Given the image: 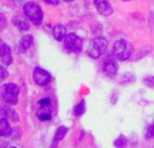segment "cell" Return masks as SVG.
Returning a JSON list of instances; mask_svg holds the SVG:
<instances>
[{
  "label": "cell",
  "mask_w": 154,
  "mask_h": 148,
  "mask_svg": "<svg viewBox=\"0 0 154 148\" xmlns=\"http://www.w3.org/2000/svg\"><path fill=\"white\" fill-rule=\"evenodd\" d=\"M64 47L69 52L79 53L83 47V40L80 36L74 33H69L64 38Z\"/></svg>",
  "instance_id": "obj_5"
},
{
  "label": "cell",
  "mask_w": 154,
  "mask_h": 148,
  "mask_svg": "<svg viewBox=\"0 0 154 148\" xmlns=\"http://www.w3.org/2000/svg\"><path fill=\"white\" fill-rule=\"evenodd\" d=\"M95 5L98 11V13L104 16H109L113 14V6L108 1L105 0H96Z\"/></svg>",
  "instance_id": "obj_7"
},
{
  "label": "cell",
  "mask_w": 154,
  "mask_h": 148,
  "mask_svg": "<svg viewBox=\"0 0 154 148\" xmlns=\"http://www.w3.org/2000/svg\"><path fill=\"white\" fill-rule=\"evenodd\" d=\"M44 2H46L47 4H51V5H59L60 1H59V0H45Z\"/></svg>",
  "instance_id": "obj_24"
},
{
  "label": "cell",
  "mask_w": 154,
  "mask_h": 148,
  "mask_svg": "<svg viewBox=\"0 0 154 148\" xmlns=\"http://www.w3.org/2000/svg\"><path fill=\"white\" fill-rule=\"evenodd\" d=\"M86 109V106H85V100L80 101L75 108H74V115L76 117H79L81 115L84 114Z\"/></svg>",
  "instance_id": "obj_17"
},
{
  "label": "cell",
  "mask_w": 154,
  "mask_h": 148,
  "mask_svg": "<svg viewBox=\"0 0 154 148\" xmlns=\"http://www.w3.org/2000/svg\"><path fill=\"white\" fill-rule=\"evenodd\" d=\"M1 113L3 114L4 118H6L7 120L10 119L13 122H17L19 120V116L16 113L14 109H13L10 106L8 105H4L1 108Z\"/></svg>",
  "instance_id": "obj_9"
},
{
  "label": "cell",
  "mask_w": 154,
  "mask_h": 148,
  "mask_svg": "<svg viewBox=\"0 0 154 148\" xmlns=\"http://www.w3.org/2000/svg\"><path fill=\"white\" fill-rule=\"evenodd\" d=\"M40 107H50L51 106V99L49 98H43L39 101Z\"/></svg>",
  "instance_id": "obj_22"
},
{
  "label": "cell",
  "mask_w": 154,
  "mask_h": 148,
  "mask_svg": "<svg viewBox=\"0 0 154 148\" xmlns=\"http://www.w3.org/2000/svg\"><path fill=\"white\" fill-rule=\"evenodd\" d=\"M7 76H8V72H7L6 69L5 67H3L2 65H0V81L6 79Z\"/></svg>",
  "instance_id": "obj_21"
},
{
  "label": "cell",
  "mask_w": 154,
  "mask_h": 148,
  "mask_svg": "<svg viewBox=\"0 0 154 148\" xmlns=\"http://www.w3.org/2000/svg\"><path fill=\"white\" fill-rule=\"evenodd\" d=\"M32 43H33V38L31 34H26V35H23L21 40L19 41V43H18V47H19V51L20 52H25L32 45Z\"/></svg>",
  "instance_id": "obj_11"
},
{
  "label": "cell",
  "mask_w": 154,
  "mask_h": 148,
  "mask_svg": "<svg viewBox=\"0 0 154 148\" xmlns=\"http://www.w3.org/2000/svg\"><path fill=\"white\" fill-rule=\"evenodd\" d=\"M103 71L107 76H115L117 71V65L116 61L112 59H107L103 65Z\"/></svg>",
  "instance_id": "obj_12"
},
{
  "label": "cell",
  "mask_w": 154,
  "mask_h": 148,
  "mask_svg": "<svg viewBox=\"0 0 154 148\" xmlns=\"http://www.w3.org/2000/svg\"><path fill=\"white\" fill-rule=\"evenodd\" d=\"M133 52V47L130 43L121 39L115 43L114 54L120 61H126L130 58Z\"/></svg>",
  "instance_id": "obj_3"
},
{
  "label": "cell",
  "mask_w": 154,
  "mask_h": 148,
  "mask_svg": "<svg viewBox=\"0 0 154 148\" xmlns=\"http://www.w3.org/2000/svg\"><path fill=\"white\" fill-rule=\"evenodd\" d=\"M3 44H4V43H3V41L1 40V38H0V50H1V48H2V46H3Z\"/></svg>",
  "instance_id": "obj_25"
},
{
  "label": "cell",
  "mask_w": 154,
  "mask_h": 148,
  "mask_svg": "<svg viewBox=\"0 0 154 148\" xmlns=\"http://www.w3.org/2000/svg\"><path fill=\"white\" fill-rule=\"evenodd\" d=\"M144 137L146 139H150V138L154 137V120L146 127V128L144 130Z\"/></svg>",
  "instance_id": "obj_18"
},
{
  "label": "cell",
  "mask_w": 154,
  "mask_h": 148,
  "mask_svg": "<svg viewBox=\"0 0 154 148\" xmlns=\"http://www.w3.org/2000/svg\"><path fill=\"white\" fill-rule=\"evenodd\" d=\"M0 59L3 61V63L6 66H9L13 62L12 51L9 45H7L6 43H4L0 50Z\"/></svg>",
  "instance_id": "obj_8"
},
{
  "label": "cell",
  "mask_w": 154,
  "mask_h": 148,
  "mask_svg": "<svg viewBox=\"0 0 154 148\" xmlns=\"http://www.w3.org/2000/svg\"><path fill=\"white\" fill-rule=\"evenodd\" d=\"M8 148H16V147H15V146H9Z\"/></svg>",
  "instance_id": "obj_26"
},
{
  "label": "cell",
  "mask_w": 154,
  "mask_h": 148,
  "mask_svg": "<svg viewBox=\"0 0 154 148\" xmlns=\"http://www.w3.org/2000/svg\"><path fill=\"white\" fill-rule=\"evenodd\" d=\"M143 84L150 88V89H154V76H146L143 79Z\"/></svg>",
  "instance_id": "obj_20"
},
{
  "label": "cell",
  "mask_w": 154,
  "mask_h": 148,
  "mask_svg": "<svg viewBox=\"0 0 154 148\" xmlns=\"http://www.w3.org/2000/svg\"><path fill=\"white\" fill-rule=\"evenodd\" d=\"M13 24L22 32L27 31L30 28L28 21L22 16H15L13 18Z\"/></svg>",
  "instance_id": "obj_15"
},
{
  "label": "cell",
  "mask_w": 154,
  "mask_h": 148,
  "mask_svg": "<svg viewBox=\"0 0 154 148\" xmlns=\"http://www.w3.org/2000/svg\"><path fill=\"white\" fill-rule=\"evenodd\" d=\"M12 134V128L9 124V121L3 118H0V137H9Z\"/></svg>",
  "instance_id": "obj_13"
},
{
  "label": "cell",
  "mask_w": 154,
  "mask_h": 148,
  "mask_svg": "<svg viewBox=\"0 0 154 148\" xmlns=\"http://www.w3.org/2000/svg\"><path fill=\"white\" fill-rule=\"evenodd\" d=\"M23 12L26 17L35 25H40L43 19V13L41 6L33 1L26 2L23 5Z\"/></svg>",
  "instance_id": "obj_1"
},
{
  "label": "cell",
  "mask_w": 154,
  "mask_h": 148,
  "mask_svg": "<svg viewBox=\"0 0 154 148\" xmlns=\"http://www.w3.org/2000/svg\"><path fill=\"white\" fill-rule=\"evenodd\" d=\"M37 117L41 121H48L51 118L50 107H40L37 110Z\"/></svg>",
  "instance_id": "obj_16"
},
{
  "label": "cell",
  "mask_w": 154,
  "mask_h": 148,
  "mask_svg": "<svg viewBox=\"0 0 154 148\" xmlns=\"http://www.w3.org/2000/svg\"><path fill=\"white\" fill-rule=\"evenodd\" d=\"M68 132V128L66 127H59L54 134V137H53V140H52V144H51V148H57L59 143L64 138V137L66 136Z\"/></svg>",
  "instance_id": "obj_10"
},
{
  "label": "cell",
  "mask_w": 154,
  "mask_h": 148,
  "mask_svg": "<svg viewBox=\"0 0 154 148\" xmlns=\"http://www.w3.org/2000/svg\"><path fill=\"white\" fill-rule=\"evenodd\" d=\"M0 148H1V147H0Z\"/></svg>",
  "instance_id": "obj_27"
},
{
  "label": "cell",
  "mask_w": 154,
  "mask_h": 148,
  "mask_svg": "<svg viewBox=\"0 0 154 148\" xmlns=\"http://www.w3.org/2000/svg\"><path fill=\"white\" fill-rule=\"evenodd\" d=\"M6 24H7V21H6V18H5V14L0 13V31L3 30L6 26Z\"/></svg>",
  "instance_id": "obj_23"
},
{
  "label": "cell",
  "mask_w": 154,
  "mask_h": 148,
  "mask_svg": "<svg viewBox=\"0 0 154 148\" xmlns=\"http://www.w3.org/2000/svg\"><path fill=\"white\" fill-rule=\"evenodd\" d=\"M20 89L16 84L7 83L3 85L1 90V99L7 105H16Z\"/></svg>",
  "instance_id": "obj_2"
},
{
  "label": "cell",
  "mask_w": 154,
  "mask_h": 148,
  "mask_svg": "<svg viewBox=\"0 0 154 148\" xmlns=\"http://www.w3.org/2000/svg\"><path fill=\"white\" fill-rule=\"evenodd\" d=\"M52 34L55 40L60 42L62 40H64V38L67 35V29L64 25L62 24H58L56 26H54L53 30H52Z\"/></svg>",
  "instance_id": "obj_14"
},
{
  "label": "cell",
  "mask_w": 154,
  "mask_h": 148,
  "mask_svg": "<svg viewBox=\"0 0 154 148\" xmlns=\"http://www.w3.org/2000/svg\"><path fill=\"white\" fill-rule=\"evenodd\" d=\"M107 46H108V42L106 41V38L103 37L95 38L92 42L91 46L88 50V54L93 59H97L106 52Z\"/></svg>",
  "instance_id": "obj_4"
},
{
  "label": "cell",
  "mask_w": 154,
  "mask_h": 148,
  "mask_svg": "<svg viewBox=\"0 0 154 148\" xmlns=\"http://www.w3.org/2000/svg\"><path fill=\"white\" fill-rule=\"evenodd\" d=\"M127 143V140H126V137H124V136H120L114 143L115 146L116 148H122L124 147Z\"/></svg>",
  "instance_id": "obj_19"
},
{
  "label": "cell",
  "mask_w": 154,
  "mask_h": 148,
  "mask_svg": "<svg viewBox=\"0 0 154 148\" xmlns=\"http://www.w3.org/2000/svg\"><path fill=\"white\" fill-rule=\"evenodd\" d=\"M32 78H33V81L39 86L47 85L51 81L50 73L47 71H45V70H43V69H42L40 67H36L33 70Z\"/></svg>",
  "instance_id": "obj_6"
}]
</instances>
